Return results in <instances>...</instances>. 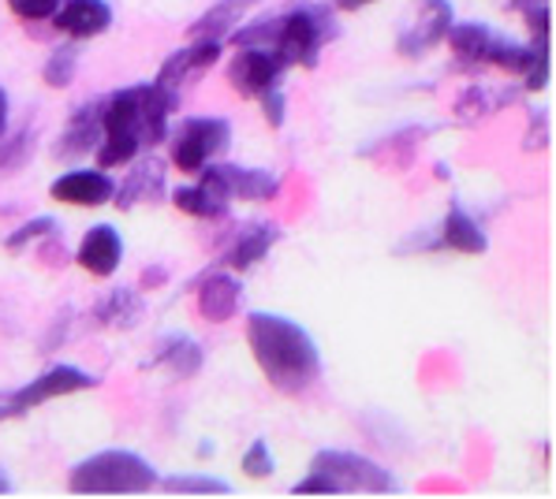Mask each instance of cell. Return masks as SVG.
I'll use <instances>...</instances> for the list:
<instances>
[{
    "instance_id": "obj_11",
    "label": "cell",
    "mask_w": 556,
    "mask_h": 499,
    "mask_svg": "<svg viewBox=\"0 0 556 499\" xmlns=\"http://www.w3.org/2000/svg\"><path fill=\"white\" fill-rule=\"evenodd\" d=\"M116 183L105 176V171H90V168H75L64 171V176L53 183V197L64 205H83V209H98V205L113 202Z\"/></svg>"
},
{
    "instance_id": "obj_1",
    "label": "cell",
    "mask_w": 556,
    "mask_h": 499,
    "mask_svg": "<svg viewBox=\"0 0 556 499\" xmlns=\"http://www.w3.org/2000/svg\"><path fill=\"white\" fill-rule=\"evenodd\" d=\"M179 108L176 90L168 86H127L113 98L101 101V142H98V165L101 171L131 165L139 150L165 142L168 119Z\"/></svg>"
},
{
    "instance_id": "obj_33",
    "label": "cell",
    "mask_w": 556,
    "mask_h": 499,
    "mask_svg": "<svg viewBox=\"0 0 556 499\" xmlns=\"http://www.w3.org/2000/svg\"><path fill=\"white\" fill-rule=\"evenodd\" d=\"M508 8L523 15V20H530V15H545V12H549V0H508Z\"/></svg>"
},
{
    "instance_id": "obj_16",
    "label": "cell",
    "mask_w": 556,
    "mask_h": 499,
    "mask_svg": "<svg viewBox=\"0 0 556 499\" xmlns=\"http://www.w3.org/2000/svg\"><path fill=\"white\" fill-rule=\"evenodd\" d=\"M124 261V239L113 223H98V228L87 231V239L79 243V265L90 272V277H113Z\"/></svg>"
},
{
    "instance_id": "obj_9",
    "label": "cell",
    "mask_w": 556,
    "mask_h": 499,
    "mask_svg": "<svg viewBox=\"0 0 556 499\" xmlns=\"http://www.w3.org/2000/svg\"><path fill=\"white\" fill-rule=\"evenodd\" d=\"M285 72L288 67L280 64V56L265 46H239V53L228 60V82L239 98H262Z\"/></svg>"
},
{
    "instance_id": "obj_29",
    "label": "cell",
    "mask_w": 556,
    "mask_h": 499,
    "mask_svg": "<svg viewBox=\"0 0 556 499\" xmlns=\"http://www.w3.org/2000/svg\"><path fill=\"white\" fill-rule=\"evenodd\" d=\"M273 470H277V459H273L269 444L254 440L243 451V473H247V477H254V481H262V477H273Z\"/></svg>"
},
{
    "instance_id": "obj_23",
    "label": "cell",
    "mask_w": 556,
    "mask_h": 499,
    "mask_svg": "<svg viewBox=\"0 0 556 499\" xmlns=\"http://www.w3.org/2000/svg\"><path fill=\"white\" fill-rule=\"evenodd\" d=\"M142 317V303L131 287H116L93 306V321L109 324V329H131L135 321Z\"/></svg>"
},
{
    "instance_id": "obj_31",
    "label": "cell",
    "mask_w": 556,
    "mask_h": 499,
    "mask_svg": "<svg viewBox=\"0 0 556 499\" xmlns=\"http://www.w3.org/2000/svg\"><path fill=\"white\" fill-rule=\"evenodd\" d=\"M8 8H12V12L20 15V20L38 23V20H53L56 8H60V0H8Z\"/></svg>"
},
{
    "instance_id": "obj_35",
    "label": "cell",
    "mask_w": 556,
    "mask_h": 499,
    "mask_svg": "<svg viewBox=\"0 0 556 499\" xmlns=\"http://www.w3.org/2000/svg\"><path fill=\"white\" fill-rule=\"evenodd\" d=\"M370 4H378V0H337L340 12H363V8H370Z\"/></svg>"
},
{
    "instance_id": "obj_28",
    "label": "cell",
    "mask_w": 556,
    "mask_h": 499,
    "mask_svg": "<svg viewBox=\"0 0 556 499\" xmlns=\"http://www.w3.org/2000/svg\"><path fill=\"white\" fill-rule=\"evenodd\" d=\"M53 235H56V220L38 217V220H27L23 228H15L12 235L4 239V246L12 250V254H20V250H27L34 239H53Z\"/></svg>"
},
{
    "instance_id": "obj_12",
    "label": "cell",
    "mask_w": 556,
    "mask_h": 499,
    "mask_svg": "<svg viewBox=\"0 0 556 499\" xmlns=\"http://www.w3.org/2000/svg\"><path fill=\"white\" fill-rule=\"evenodd\" d=\"M220 60V41L213 38H194V46L187 49H176V53H168V60L161 64L157 72V86H168V90H176V86H184L187 79H194V75L210 72L213 64Z\"/></svg>"
},
{
    "instance_id": "obj_26",
    "label": "cell",
    "mask_w": 556,
    "mask_h": 499,
    "mask_svg": "<svg viewBox=\"0 0 556 499\" xmlns=\"http://www.w3.org/2000/svg\"><path fill=\"white\" fill-rule=\"evenodd\" d=\"M497 108H501V101H493V93L485 90V86H467L456 101V116L464 119V124H478V119H485Z\"/></svg>"
},
{
    "instance_id": "obj_8",
    "label": "cell",
    "mask_w": 556,
    "mask_h": 499,
    "mask_svg": "<svg viewBox=\"0 0 556 499\" xmlns=\"http://www.w3.org/2000/svg\"><path fill=\"white\" fill-rule=\"evenodd\" d=\"M98 388V381H93L90 373H83V369L75 366H53L46 369L41 376H34V381L27 384V388H20L15 395H8V410L15 414H27V410L41 407V402L49 399H60V395H75V392H90Z\"/></svg>"
},
{
    "instance_id": "obj_32",
    "label": "cell",
    "mask_w": 556,
    "mask_h": 499,
    "mask_svg": "<svg viewBox=\"0 0 556 499\" xmlns=\"http://www.w3.org/2000/svg\"><path fill=\"white\" fill-rule=\"evenodd\" d=\"M545 142H549V116H545V108H538L534 116H530L523 145L527 150H545Z\"/></svg>"
},
{
    "instance_id": "obj_17",
    "label": "cell",
    "mask_w": 556,
    "mask_h": 499,
    "mask_svg": "<svg viewBox=\"0 0 556 499\" xmlns=\"http://www.w3.org/2000/svg\"><path fill=\"white\" fill-rule=\"evenodd\" d=\"M98 142H101V101H87L83 108L72 112L67 127L60 131L56 157L75 161V157H83V153L98 150Z\"/></svg>"
},
{
    "instance_id": "obj_27",
    "label": "cell",
    "mask_w": 556,
    "mask_h": 499,
    "mask_svg": "<svg viewBox=\"0 0 556 499\" xmlns=\"http://www.w3.org/2000/svg\"><path fill=\"white\" fill-rule=\"evenodd\" d=\"M168 492H199V496H225L232 492V485L220 477H210V473H184V477H168L165 481Z\"/></svg>"
},
{
    "instance_id": "obj_38",
    "label": "cell",
    "mask_w": 556,
    "mask_h": 499,
    "mask_svg": "<svg viewBox=\"0 0 556 499\" xmlns=\"http://www.w3.org/2000/svg\"><path fill=\"white\" fill-rule=\"evenodd\" d=\"M4 492H12V481H8L4 473H0V496H4Z\"/></svg>"
},
{
    "instance_id": "obj_25",
    "label": "cell",
    "mask_w": 556,
    "mask_h": 499,
    "mask_svg": "<svg viewBox=\"0 0 556 499\" xmlns=\"http://www.w3.org/2000/svg\"><path fill=\"white\" fill-rule=\"evenodd\" d=\"M75 72H79V46H56L49 53L46 67H41V79L53 90H64V86H72Z\"/></svg>"
},
{
    "instance_id": "obj_22",
    "label": "cell",
    "mask_w": 556,
    "mask_h": 499,
    "mask_svg": "<svg viewBox=\"0 0 556 499\" xmlns=\"http://www.w3.org/2000/svg\"><path fill=\"white\" fill-rule=\"evenodd\" d=\"M444 38H448L452 56H456L459 64L478 67V64H485V49H490L493 30L485 27V23H452Z\"/></svg>"
},
{
    "instance_id": "obj_7",
    "label": "cell",
    "mask_w": 556,
    "mask_h": 499,
    "mask_svg": "<svg viewBox=\"0 0 556 499\" xmlns=\"http://www.w3.org/2000/svg\"><path fill=\"white\" fill-rule=\"evenodd\" d=\"M199 183L210 194L225 197H243V202H273L280 194V179L265 168H243V165H202Z\"/></svg>"
},
{
    "instance_id": "obj_21",
    "label": "cell",
    "mask_w": 556,
    "mask_h": 499,
    "mask_svg": "<svg viewBox=\"0 0 556 499\" xmlns=\"http://www.w3.org/2000/svg\"><path fill=\"white\" fill-rule=\"evenodd\" d=\"M202 343H194L191 335H168L165 343L157 347V355H153V366L165 369L168 376H176V381H187V376H194L202 369Z\"/></svg>"
},
{
    "instance_id": "obj_3",
    "label": "cell",
    "mask_w": 556,
    "mask_h": 499,
    "mask_svg": "<svg viewBox=\"0 0 556 499\" xmlns=\"http://www.w3.org/2000/svg\"><path fill=\"white\" fill-rule=\"evenodd\" d=\"M337 38V23L321 4H299L273 20L232 30L236 46H265L285 67H318L321 49Z\"/></svg>"
},
{
    "instance_id": "obj_24",
    "label": "cell",
    "mask_w": 556,
    "mask_h": 499,
    "mask_svg": "<svg viewBox=\"0 0 556 499\" xmlns=\"http://www.w3.org/2000/svg\"><path fill=\"white\" fill-rule=\"evenodd\" d=\"M173 202H176V209L191 213V217H202V220H220V217H228V202H225V197L210 194L202 183H199V187H176V191H173Z\"/></svg>"
},
{
    "instance_id": "obj_13",
    "label": "cell",
    "mask_w": 556,
    "mask_h": 499,
    "mask_svg": "<svg viewBox=\"0 0 556 499\" xmlns=\"http://www.w3.org/2000/svg\"><path fill=\"white\" fill-rule=\"evenodd\" d=\"M168 191V168L161 161H142L127 171V179L113 191V202L119 209H135V205H153Z\"/></svg>"
},
{
    "instance_id": "obj_14",
    "label": "cell",
    "mask_w": 556,
    "mask_h": 499,
    "mask_svg": "<svg viewBox=\"0 0 556 499\" xmlns=\"http://www.w3.org/2000/svg\"><path fill=\"white\" fill-rule=\"evenodd\" d=\"M53 20L67 38L87 41L113 27V8H109L105 0H67V4L56 8Z\"/></svg>"
},
{
    "instance_id": "obj_15",
    "label": "cell",
    "mask_w": 556,
    "mask_h": 499,
    "mask_svg": "<svg viewBox=\"0 0 556 499\" xmlns=\"http://www.w3.org/2000/svg\"><path fill=\"white\" fill-rule=\"evenodd\" d=\"M239 303H243V283H239L232 272H210L199 283V314L210 324H225L239 314Z\"/></svg>"
},
{
    "instance_id": "obj_5",
    "label": "cell",
    "mask_w": 556,
    "mask_h": 499,
    "mask_svg": "<svg viewBox=\"0 0 556 499\" xmlns=\"http://www.w3.org/2000/svg\"><path fill=\"white\" fill-rule=\"evenodd\" d=\"M311 473L329 481L337 492H396L400 481L381 462L355 451H318L311 462Z\"/></svg>"
},
{
    "instance_id": "obj_6",
    "label": "cell",
    "mask_w": 556,
    "mask_h": 499,
    "mask_svg": "<svg viewBox=\"0 0 556 499\" xmlns=\"http://www.w3.org/2000/svg\"><path fill=\"white\" fill-rule=\"evenodd\" d=\"M232 142V124L217 116H194L184 119L173 139V165L187 176H199L202 165H210L213 153L228 150Z\"/></svg>"
},
{
    "instance_id": "obj_37",
    "label": "cell",
    "mask_w": 556,
    "mask_h": 499,
    "mask_svg": "<svg viewBox=\"0 0 556 499\" xmlns=\"http://www.w3.org/2000/svg\"><path fill=\"white\" fill-rule=\"evenodd\" d=\"M8 112H12L8 108V93L0 90V135H4V127H8Z\"/></svg>"
},
{
    "instance_id": "obj_10",
    "label": "cell",
    "mask_w": 556,
    "mask_h": 499,
    "mask_svg": "<svg viewBox=\"0 0 556 499\" xmlns=\"http://www.w3.org/2000/svg\"><path fill=\"white\" fill-rule=\"evenodd\" d=\"M448 27H452V4H448V0H418L415 23L400 34V53H404V56L430 53L438 41H444Z\"/></svg>"
},
{
    "instance_id": "obj_19",
    "label": "cell",
    "mask_w": 556,
    "mask_h": 499,
    "mask_svg": "<svg viewBox=\"0 0 556 499\" xmlns=\"http://www.w3.org/2000/svg\"><path fill=\"white\" fill-rule=\"evenodd\" d=\"M277 239H280L277 223H251V228L239 231V235L232 239V246L225 250V265H228V269H236V272L254 269V265L269 257V250H273Z\"/></svg>"
},
{
    "instance_id": "obj_36",
    "label": "cell",
    "mask_w": 556,
    "mask_h": 499,
    "mask_svg": "<svg viewBox=\"0 0 556 499\" xmlns=\"http://www.w3.org/2000/svg\"><path fill=\"white\" fill-rule=\"evenodd\" d=\"M161 280H168V269H161V265H153V269L147 272V280H142V283H147V287H150V283H161Z\"/></svg>"
},
{
    "instance_id": "obj_2",
    "label": "cell",
    "mask_w": 556,
    "mask_h": 499,
    "mask_svg": "<svg viewBox=\"0 0 556 499\" xmlns=\"http://www.w3.org/2000/svg\"><path fill=\"white\" fill-rule=\"evenodd\" d=\"M247 343L265 373V381L285 395H306L321 381V350L314 335L292 317L280 314H251L247 321Z\"/></svg>"
},
{
    "instance_id": "obj_4",
    "label": "cell",
    "mask_w": 556,
    "mask_h": 499,
    "mask_svg": "<svg viewBox=\"0 0 556 499\" xmlns=\"http://www.w3.org/2000/svg\"><path fill=\"white\" fill-rule=\"evenodd\" d=\"M157 485V470L142 455L109 447L90 459L75 462L67 488L72 492H150Z\"/></svg>"
},
{
    "instance_id": "obj_20",
    "label": "cell",
    "mask_w": 556,
    "mask_h": 499,
    "mask_svg": "<svg viewBox=\"0 0 556 499\" xmlns=\"http://www.w3.org/2000/svg\"><path fill=\"white\" fill-rule=\"evenodd\" d=\"M441 243L456 254H485L490 250V239H485L482 223H478L464 205H452L448 217L441 223Z\"/></svg>"
},
{
    "instance_id": "obj_30",
    "label": "cell",
    "mask_w": 556,
    "mask_h": 499,
    "mask_svg": "<svg viewBox=\"0 0 556 499\" xmlns=\"http://www.w3.org/2000/svg\"><path fill=\"white\" fill-rule=\"evenodd\" d=\"M262 112H265V124L269 127H285L288 119V93L280 90V86H269V90L262 93Z\"/></svg>"
},
{
    "instance_id": "obj_34",
    "label": "cell",
    "mask_w": 556,
    "mask_h": 499,
    "mask_svg": "<svg viewBox=\"0 0 556 499\" xmlns=\"http://www.w3.org/2000/svg\"><path fill=\"white\" fill-rule=\"evenodd\" d=\"M295 492H337V488H332L325 477H318V473H311V477H306V481H299Z\"/></svg>"
},
{
    "instance_id": "obj_18",
    "label": "cell",
    "mask_w": 556,
    "mask_h": 499,
    "mask_svg": "<svg viewBox=\"0 0 556 499\" xmlns=\"http://www.w3.org/2000/svg\"><path fill=\"white\" fill-rule=\"evenodd\" d=\"M262 0H217L213 8H205L199 20L191 23V38H213V41H225L232 38V30H239V23L258 8Z\"/></svg>"
},
{
    "instance_id": "obj_39",
    "label": "cell",
    "mask_w": 556,
    "mask_h": 499,
    "mask_svg": "<svg viewBox=\"0 0 556 499\" xmlns=\"http://www.w3.org/2000/svg\"><path fill=\"white\" fill-rule=\"evenodd\" d=\"M0 418H12V410H8V402L0 399Z\"/></svg>"
}]
</instances>
